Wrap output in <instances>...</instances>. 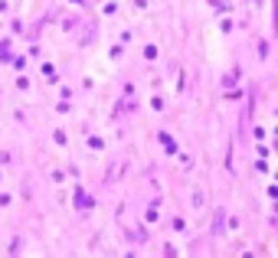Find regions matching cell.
<instances>
[{
  "instance_id": "obj_1",
  "label": "cell",
  "mask_w": 278,
  "mask_h": 258,
  "mask_svg": "<svg viewBox=\"0 0 278 258\" xmlns=\"http://www.w3.org/2000/svg\"><path fill=\"white\" fill-rule=\"evenodd\" d=\"M75 206H79V209H86V213H88V209H92V196H86L82 190H79V193H75Z\"/></svg>"
},
{
  "instance_id": "obj_2",
  "label": "cell",
  "mask_w": 278,
  "mask_h": 258,
  "mask_svg": "<svg viewBox=\"0 0 278 258\" xmlns=\"http://www.w3.org/2000/svg\"><path fill=\"white\" fill-rule=\"evenodd\" d=\"M213 236H223V209H216V222H213Z\"/></svg>"
},
{
  "instance_id": "obj_3",
  "label": "cell",
  "mask_w": 278,
  "mask_h": 258,
  "mask_svg": "<svg viewBox=\"0 0 278 258\" xmlns=\"http://www.w3.org/2000/svg\"><path fill=\"white\" fill-rule=\"evenodd\" d=\"M235 79H239V72H229V76L223 79V85H226V88H233V85H235Z\"/></svg>"
},
{
  "instance_id": "obj_4",
  "label": "cell",
  "mask_w": 278,
  "mask_h": 258,
  "mask_svg": "<svg viewBox=\"0 0 278 258\" xmlns=\"http://www.w3.org/2000/svg\"><path fill=\"white\" fill-rule=\"evenodd\" d=\"M131 238H138V242H144V238H148V232H144V229H134V232H131Z\"/></svg>"
},
{
  "instance_id": "obj_5",
  "label": "cell",
  "mask_w": 278,
  "mask_h": 258,
  "mask_svg": "<svg viewBox=\"0 0 278 258\" xmlns=\"http://www.w3.org/2000/svg\"><path fill=\"white\" fill-rule=\"evenodd\" d=\"M268 49H272V46H268L265 40H262V43H258V56H262V59H265V56H268Z\"/></svg>"
}]
</instances>
